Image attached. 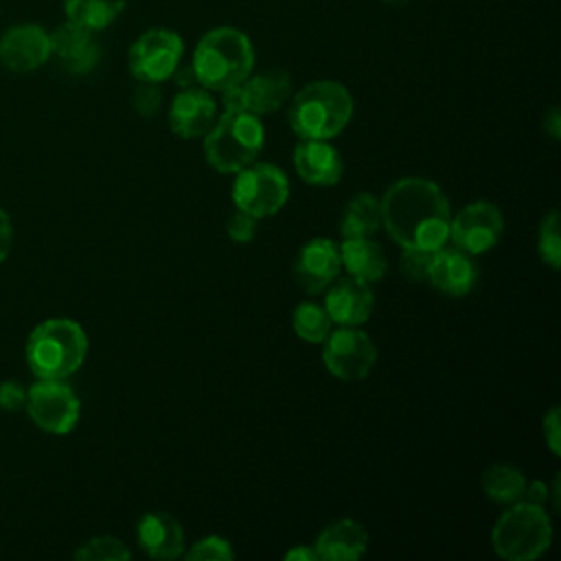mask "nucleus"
Listing matches in <instances>:
<instances>
[{"instance_id": "f257e3e1", "label": "nucleus", "mask_w": 561, "mask_h": 561, "mask_svg": "<svg viewBox=\"0 0 561 561\" xmlns=\"http://www.w3.org/2000/svg\"><path fill=\"white\" fill-rule=\"evenodd\" d=\"M381 228L401 248L438 250L447 243L451 208L443 188L427 178H401L379 199Z\"/></svg>"}, {"instance_id": "f03ea898", "label": "nucleus", "mask_w": 561, "mask_h": 561, "mask_svg": "<svg viewBox=\"0 0 561 561\" xmlns=\"http://www.w3.org/2000/svg\"><path fill=\"white\" fill-rule=\"evenodd\" d=\"M351 92L333 79H318L289 96L287 123L298 138L331 140L353 118Z\"/></svg>"}, {"instance_id": "7ed1b4c3", "label": "nucleus", "mask_w": 561, "mask_h": 561, "mask_svg": "<svg viewBox=\"0 0 561 561\" xmlns=\"http://www.w3.org/2000/svg\"><path fill=\"white\" fill-rule=\"evenodd\" d=\"M191 68L197 85L208 92H224L241 83L254 68V46L250 37L234 26L206 31L195 50Z\"/></svg>"}, {"instance_id": "20e7f679", "label": "nucleus", "mask_w": 561, "mask_h": 561, "mask_svg": "<svg viewBox=\"0 0 561 561\" xmlns=\"http://www.w3.org/2000/svg\"><path fill=\"white\" fill-rule=\"evenodd\" d=\"M88 355V335L70 318L39 322L26 340V364L37 379H68Z\"/></svg>"}, {"instance_id": "39448f33", "label": "nucleus", "mask_w": 561, "mask_h": 561, "mask_svg": "<svg viewBox=\"0 0 561 561\" xmlns=\"http://www.w3.org/2000/svg\"><path fill=\"white\" fill-rule=\"evenodd\" d=\"M202 138L208 167L217 173L232 175L259 158L265 142V129L256 114L224 110Z\"/></svg>"}, {"instance_id": "423d86ee", "label": "nucleus", "mask_w": 561, "mask_h": 561, "mask_svg": "<svg viewBox=\"0 0 561 561\" xmlns=\"http://www.w3.org/2000/svg\"><path fill=\"white\" fill-rule=\"evenodd\" d=\"M552 543V524L541 504L513 502L491 530V546L506 561H533Z\"/></svg>"}, {"instance_id": "0eeeda50", "label": "nucleus", "mask_w": 561, "mask_h": 561, "mask_svg": "<svg viewBox=\"0 0 561 561\" xmlns=\"http://www.w3.org/2000/svg\"><path fill=\"white\" fill-rule=\"evenodd\" d=\"M289 197V180L276 167L267 162H252L234 173L232 202L239 210L261 217L276 215Z\"/></svg>"}, {"instance_id": "6e6552de", "label": "nucleus", "mask_w": 561, "mask_h": 561, "mask_svg": "<svg viewBox=\"0 0 561 561\" xmlns=\"http://www.w3.org/2000/svg\"><path fill=\"white\" fill-rule=\"evenodd\" d=\"M184 55L182 37L171 28H147L129 46V72L136 81L162 83L173 77Z\"/></svg>"}, {"instance_id": "1a4fd4ad", "label": "nucleus", "mask_w": 561, "mask_h": 561, "mask_svg": "<svg viewBox=\"0 0 561 561\" xmlns=\"http://www.w3.org/2000/svg\"><path fill=\"white\" fill-rule=\"evenodd\" d=\"M26 412L48 434H68L77 427L81 401L66 379H37L26 388Z\"/></svg>"}, {"instance_id": "9d476101", "label": "nucleus", "mask_w": 561, "mask_h": 561, "mask_svg": "<svg viewBox=\"0 0 561 561\" xmlns=\"http://www.w3.org/2000/svg\"><path fill=\"white\" fill-rule=\"evenodd\" d=\"M377 346L359 327H340L322 340V364L342 381H359L370 375Z\"/></svg>"}, {"instance_id": "9b49d317", "label": "nucleus", "mask_w": 561, "mask_h": 561, "mask_svg": "<svg viewBox=\"0 0 561 561\" xmlns=\"http://www.w3.org/2000/svg\"><path fill=\"white\" fill-rule=\"evenodd\" d=\"M291 96V75L285 68H270L248 75L234 88L221 92L224 110H241L256 116L278 112Z\"/></svg>"}, {"instance_id": "f8f14e48", "label": "nucleus", "mask_w": 561, "mask_h": 561, "mask_svg": "<svg viewBox=\"0 0 561 561\" xmlns=\"http://www.w3.org/2000/svg\"><path fill=\"white\" fill-rule=\"evenodd\" d=\"M504 232L502 210L484 199L462 206L449 219V237L456 248L465 250L471 256L484 254L497 245Z\"/></svg>"}, {"instance_id": "ddd939ff", "label": "nucleus", "mask_w": 561, "mask_h": 561, "mask_svg": "<svg viewBox=\"0 0 561 561\" xmlns=\"http://www.w3.org/2000/svg\"><path fill=\"white\" fill-rule=\"evenodd\" d=\"M50 57V33L39 24H15L0 37V66L11 72H33Z\"/></svg>"}, {"instance_id": "4468645a", "label": "nucleus", "mask_w": 561, "mask_h": 561, "mask_svg": "<svg viewBox=\"0 0 561 561\" xmlns=\"http://www.w3.org/2000/svg\"><path fill=\"white\" fill-rule=\"evenodd\" d=\"M340 270L337 243L327 237H316L300 248L294 263V278L305 294L313 296L324 291L337 278Z\"/></svg>"}, {"instance_id": "2eb2a0df", "label": "nucleus", "mask_w": 561, "mask_h": 561, "mask_svg": "<svg viewBox=\"0 0 561 561\" xmlns=\"http://www.w3.org/2000/svg\"><path fill=\"white\" fill-rule=\"evenodd\" d=\"M217 118V101L213 94L199 85L182 88L167 112L169 127L175 136L184 140L202 138Z\"/></svg>"}, {"instance_id": "dca6fc26", "label": "nucleus", "mask_w": 561, "mask_h": 561, "mask_svg": "<svg viewBox=\"0 0 561 561\" xmlns=\"http://www.w3.org/2000/svg\"><path fill=\"white\" fill-rule=\"evenodd\" d=\"M324 309L331 318V322L340 327H359L364 324L375 307V294L370 289V283L357 280L353 276L333 280L324 289Z\"/></svg>"}, {"instance_id": "f3484780", "label": "nucleus", "mask_w": 561, "mask_h": 561, "mask_svg": "<svg viewBox=\"0 0 561 561\" xmlns=\"http://www.w3.org/2000/svg\"><path fill=\"white\" fill-rule=\"evenodd\" d=\"M50 46L53 55L70 75H88L101 59V46L94 37V31H88L68 20L50 33Z\"/></svg>"}, {"instance_id": "a211bd4d", "label": "nucleus", "mask_w": 561, "mask_h": 561, "mask_svg": "<svg viewBox=\"0 0 561 561\" xmlns=\"http://www.w3.org/2000/svg\"><path fill=\"white\" fill-rule=\"evenodd\" d=\"M291 162L298 178L311 186H333L344 173L340 151L327 140L300 138L291 151Z\"/></svg>"}, {"instance_id": "6ab92c4d", "label": "nucleus", "mask_w": 561, "mask_h": 561, "mask_svg": "<svg viewBox=\"0 0 561 561\" xmlns=\"http://www.w3.org/2000/svg\"><path fill=\"white\" fill-rule=\"evenodd\" d=\"M136 539L145 554L153 559H175L184 554L182 524L167 511H147L136 524Z\"/></svg>"}, {"instance_id": "aec40b11", "label": "nucleus", "mask_w": 561, "mask_h": 561, "mask_svg": "<svg viewBox=\"0 0 561 561\" xmlns=\"http://www.w3.org/2000/svg\"><path fill=\"white\" fill-rule=\"evenodd\" d=\"M427 280L438 291L460 298L473 289L478 280V267L471 261V254H467L465 250L456 245L454 248L443 245L434 252Z\"/></svg>"}, {"instance_id": "412c9836", "label": "nucleus", "mask_w": 561, "mask_h": 561, "mask_svg": "<svg viewBox=\"0 0 561 561\" xmlns=\"http://www.w3.org/2000/svg\"><path fill=\"white\" fill-rule=\"evenodd\" d=\"M313 548L320 561H357L368 548V533L355 519H337L320 530Z\"/></svg>"}, {"instance_id": "4be33fe9", "label": "nucleus", "mask_w": 561, "mask_h": 561, "mask_svg": "<svg viewBox=\"0 0 561 561\" xmlns=\"http://www.w3.org/2000/svg\"><path fill=\"white\" fill-rule=\"evenodd\" d=\"M340 263L348 272V276L364 280V283H377L388 270V261L383 254V248L373 237H355L344 239L340 245Z\"/></svg>"}, {"instance_id": "5701e85b", "label": "nucleus", "mask_w": 561, "mask_h": 561, "mask_svg": "<svg viewBox=\"0 0 561 561\" xmlns=\"http://www.w3.org/2000/svg\"><path fill=\"white\" fill-rule=\"evenodd\" d=\"M379 228H381V208L375 195L357 193L346 202L340 219V234L344 239L373 237Z\"/></svg>"}, {"instance_id": "b1692460", "label": "nucleus", "mask_w": 561, "mask_h": 561, "mask_svg": "<svg viewBox=\"0 0 561 561\" xmlns=\"http://www.w3.org/2000/svg\"><path fill=\"white\" fill-rule=\"evenodd\" d=\"M127 0H64L66 20L88 31L107 28L125 9Z\"/></svg>"}, {"instance_id": "393cba45", "label": "nucleus", "mask_w": 561, "mask_h": 561, "mask_svg": "<svg viewBox=\"0 0 561 561\" xmlns=\"http://www.w3.org/2000/svg\"><path fill=\"white\" fill-rule=\"evenodd\" d=\"M526 476L522 469L513 465H491L482 473V491L489 500L497 504H513L524 500L526 491Z\"/></svg>"}, {"instance_id": "a878e982", "label": "nucleus", "mask_w": 561, "mask_h": 561, "mask_svg": "<svg viewBox=\"0 0 561 561\" xmlns=\"http://www.w3.org/2000/svg\"><path fill=\"white\" fill-rule=\"evenodd\" d=\"M331 318L327 313V309L318 302H311V300H305L300 305L294 307V313H291V329L294 333L305 340V342H311V344H320L329 331H331Z\"/></svg>"}, {"instance_id": "bb28decb", "label": "nucleus", "mask_w": 561, "mask_h": 561, "mask_svg": "<svg viewBox=\"0 0 561 561\" xmlns=\"http://www.w3.org/2000/svg\"><path fill=\"white\" fill-rule=\"evenodd\" d=\"M72 557L77 561H127L131 559V550L112 535H99L83 541Z\"/></svg>"}, {"instance_id": "cd10ccee", "label": "nucleus", "mask_w": 561, "mask_h": 561, "mask_svg": "<svg viewBox=\"0 0 561 561\" xmlns=\"http://www.w3.org/2000/svg\"><path fill=\"white\" fill-rule=\"evenodd\" d=\"M537 254L546 265H550L552 270H559V265H561V232H559V213L554 208L539 224Z\"/></svg>"}, {"instance_id": "c85d7f7f", "label": "nucleus", "mask_w": 561, "mask_h": 561, "mask_svg": "<svg viewBox=\"0 0 561 561\" xmlns=\"http://www.w3.org/2000/svg\"><path fill=\"white\" fill-rule=\"evenodd\" d=\"M186 561H230L234 559V550L228 539L219 535H208L197 539L188 550H184Z\"/></svg>"}, {"instance_id": "c756f323", "label": "nucleus", "mask_w": 561, "mask_h": 561, "mask_svg": "<svg viewBox=\"0 0 561 561\" xmlns=\"http://www.w3.org/2000/svg\"><path fill=\"white\" fill-rule=\"evenodd\" d=\"M436 250H421V248H403L401 259H399V272L403 274L405 280L419 283L427 280L430 265L434 259Z\"/></svg>"}, {"instance_id": "7c9ffc66", "label": "nucleus", "mask_w": 561, "mask_h": 561, "mask_svg": "<svg viewBox=\"0 0 561 561\" xmlns=\"http://www.w3.org/2000/svg\"><path fill=\"white\" fill-rule=\"evenodd\" d=\"M131 105H134L136 114H140V116L158 114V110L162 105V92H160L158 83L138 81V85L131 92Z\"/></svg>"}, {"instance_id": "2f4dec72", "label": "nucleus", "mask_w": 561, "mask_h": 561, "mask_svg": "<svg viewBox=\"0 0 561 561\" xmlns=\"http://www.w3.org/2000/svg\"><path fill=\"white\" fill-rule=\"evenodd\" d=\"M256 217L243 210H234L226 224V232L234 243H250L256 237Z\"/></svg>"}, {"instance_id": "473e14b6", "label": "nucleus", "mask_w": 561, "mask_h": 561, "mask_svg": "<svg viewBox=\"0 0 561 561\" xmlns=\"http://www.w3.org/2000/svg\"><path fill=\"white\" fill-rule=\"evenodd\" d=\"M26 405V388L15 379L0 381V410L18 412Z\"/></svg>"}, {"instance_id": "72a5a7b5", "label": "nucleus", "mask_w": 561, "mask_h": 561, "mask_svg": "<svg viewBox=\"0 0 561 561\" xmlns=\"http://www.w3.org/2000/svg\"><path fill=\"white\" fill-rule=\"evenodd\" d=\"M541 430H543V440L552 456L561 454V412L557 405H552L543 419H541Z\"/></svg>"}, {"instance_id": "f704fd0d", "label": "nucleus", "mask_w": 561, "mask_h": 561, "mask_svg": "<svg viewBox=\"0 0 561 561\" xmlns=\"http://www.w3.org/2000/svg\"><path fill=\"white\" fill-rule=\"evenodd\" d=\"M11 241H13V226H11L9 215L0 208V263L9 256Z\"/></svg>"}, {"instance_id": "c9c22d12", "label": "nucleus", "mask_w": 561, "mask_h": 561, "mask_svg": "<svg viewBox=\"0 0 561 561\" xmlns=\"http://www.w3.org/2000/svg\"><path fill=\"white\" fill-rule=\"evenodd\" d=\"M541 127H543V134L550 138V140H559L561 138V114L557 107H550L546 114H543V121H541Z\"/></svg>"}, {"instance_id": "e433bc0d", "label": "nucleus", "mask_w": 561, "mask_h": 561, "mask_svg": "<svg viewBox=\"0 0 561 561\" xmlns=\"http://www.w3.org/2000/svg\"><path fill=\"white\" fill-rule=\"evenodd\" d=\"M548 484L541 482V480H533V482H526V491H524V500L533 502V504H541L548 500Z\"/></svg>"}, {"instance_id": "4c0bfd02", "label": "nucleus", "mask_w": 561, "mask_h": 561, "mask_svg": "<svg viewBox=\"0 0 561 561\" xmlns=\"http://www.w3.org/2000/svg\"><path fill=\"white\" fill-rule=\"evenodd\" d=\"M285 561H320L313 546H296L285 552Z\"/></svg>"}, {"instance_id": "58836bf2", "label": "nucleus", "mask_w": 561, "mask_h": 561, "mask_svg": "<svg viewBox=\"0 0 561 561\" xmlns=\"http://www.w3.org/2000/svg\"><path fill=\"white\" fill-rule=\"evenodd\" d=\"M381 2H386V4H405L408 0H381Z\"/></svg>"}]
</instances>
